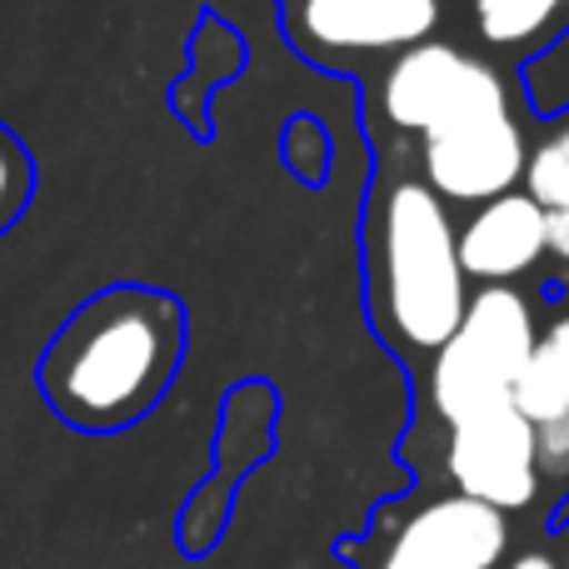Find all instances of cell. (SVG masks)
I'll use <instances>...</instances> for the list:
<instances>
[{
	"mask_svg": "<svg viewBox=\"0 0 569 569\" xmlns=\"http://www.w3.org/2000/svg\"><path fill=\"white\" fill-rule=\"evenodd\" d=\"M560 6H565V0H560Z\"/></svg>",
	"mask_w": 569,
	"mask_h": 569,
	"instance_id": "obj_19",
	"label": "cell"
},
{
	"mask_svg": "<svg viewBox=\"0 0 569 569\" xmlns=\"http://www.w3.org/2000/svg\"><path fill=\"white\" fill-rule=\"evenodd\" d=\"M560 0H475V26L490 46H525L555 20Z\"/></svg>",
	"mask_w": 569,
	"mask_h": 569,
	"instance_id": "obj_10",
	"label": "cell"
},
{
	"mask_svg": "<svg viewBox=\"0 0 569 569\" xmlns=\"http://www.w3.org/2000/svg\"><path fill=\"white\" fill-rule=\"evenodd\" d=\"M535 445H540V470L569 475V410L560 420L540 425V430H535Z\"/></svg>",
	"mask_w": 569,
	"mask_h": 569,
	"instance_id": "obj_15",
	"label": "cell"
},
{
	"mask_svg": "<svg viewBox=\"0 0 569 569\" xmlns=\"http://www.w3.org/2000/svg\"><path fill=\"white\" fill-rule=\"evenodd\" d=\"M510 525L500 510L445 495L410 510L370 555V569H500Z\"/></svg>",
	"mask_w": 569,
	"mask_h": 569,
	"instance_id": "obj_5",
	"label": "cell"
},
{
	"mask_svg": "<svg viewBox=\"0 0 569 569\" xmlns=\"http://www.w3.org/2000/svg\"><path fill=\"white\" fill-rule=\"evenodd\" d=\"M525 166H530V150H525V130L515 126V116H480L425 136L430 190L450 200L490 206L520 186Z\"/></svg>",
	"mask_w": 569,
	"mask_h": 569,
	"instance_id": "obj_7",
	"label": "cell"
},
{
	"mask_svg": "<svg viewBox=\"0 0 569 569\" xmlns=\"http://www.w3.org/2000/svg\"><path fill=\"white\" fill-rule=\"evenodd\" d=\"M380 305L415 350H445L470 310L455 226L420 180H400L380 206Z\"/></svg>",
	"mask_w": 569,
	"mask_h": 569,
	"instance_id": "obj_2",
	"label": "cell"
},
{
	"mask_svg": "<svg viewBox=\"0 0 569 569\" xmlns=\"http://www.w3.org/2000/svg\"><path fill=\"white\" fill-rule=\"evenodd\" d=\"M505 569H560L550 560V555H540V550H530V555H520V560H510Z\"/></svg>",
	"mask_w": 569,
	"mask_h": 569,
	"instance_id": "obj_18",
	"label": "cell"
},
{
	"mask_svg": "<svg viewBox=\"0 0 569 569\" xmlns=\"http://www.w3.org/2000/svg\"><path fill=\"white\" fill-rule=\"evenodd\" d=\"M545 230H550V250L569 260V210H545Z\"/></svg>",
	"mask_w": 569,
	"mask_h": 569,
	"instance_id": "obj_17",
	"label": "cell"
},
{
	"mask_svg": "<svg viewBox=\"0 0 569 569\" xmlns=\"http://www.w3.org/2000/svg\"><path fill=\"white\" fill-rule=\"evenodd\" d=\"M180 360V310L150 290L90 300L46 355V395L80 430H116L156 405Z\"/></svg>",
	"mask_w": 569,
	"mask_h": 569,
	"instance_id": "obj_1",
	"label": "cell"
},
{
	"mask_svg": "<svg viewBox=\"0 0 569 569\" xmlns=\"http://www.w3.org/2000/svg\"><path fill=\"white\" fill-rule=\"evenodd\" d=\"M380 100L395 126L425 130V136L440 126H460V120L510 116V90H505L500 70L455 46H440V40L400 50L395 66L385 70Z\"/></svg>",
	"mask_w": 569,
	"mask_h": 569,
	"instance_id": "obj_4",
	"label": "cell"
},
{
	"mask_svg": "<svg viewBox=\"0 0 569 569\" xmlns=\"http://www.w3.org/2000/svg\"><path fill=\"white\" fill-rule=\"evenodd\" d=\"M525 196L545 210H569V120H560V126L530 150Z\"/></svg>",
	"mask_w": 569,
	"mask_h": 569,
	"instance_id": "obj_11",
	"label": "cell"
},
{
	"mask_svg": "<svg viewBox=\"0 0 569 569\" xmlns=\"http://www.w3.org/2000/svg\"><path fill=\"white\" fill-rule=\"evenodd\" d=\"M535 345H540V335H535V315L525 295H515L510 284H485L465 310L460 330L450 335V345L435 355V410L450 425H465L485 410L510 405L515 380L535 360Z\"/></svg>",
	"mask_w": 569,
	"mask_h": 569,
	"instance_id": "obj_3",
	"label": "cell"
},
{
	"mask_svg": "<svg viewBox=\"0 0 569 569\" xmlns=\"http://www.w3.org/2000/svg\"><path fill=\"white\" fill-rule=\"evenodd\" d=\"M535 355H540V360L550 365L555 375H560V385L569 390V315H560V320H555L550 330L540 335V345H535Z\"/></svg>",
	"mask_w": 569,
	"mask_h": 569,
	"instance_id": "obj_16",
	"label": "cell"
},
{
	"mask_svg": "<svg viewBox=\"0 0 569 569\" xmlns=\"http://www.w3.org/2000/svg\"><path fill=\"white\" fill-rule=\"evenodd\" d=\"M450 475L465 500L490 510H525L540 490V445L535 425L515 405L450 425Z\"/></svg>",
	"mask_w": 569,
	"mask_h": 569,
	"instance_id": "obj_6",
	"label": "cell"
},
{
	"mask_svg": "<svg viewBox=\"0 0 569 569\" xmlns=\"http://www.w3.org/2000/svg\"><path fill=\"white\" fill-rule=\"evenodd\" d=\"M530 96H535V106L540 110L569 106V36L560 40V46H550L530 66Z\"/></svg>",
	"mask_w": 569,
	"mask_h": 569,
	"instance_id": "obj_13",
	"label": "cell"
},
{
	"mask_svg": "<svg viewBox=\"0 0 569 569\" xmlns=\"http://www.w3.org/2000/svg\"><path fill=\"white\" fill-rule=\"evenodd\" d=\"M440 26V0H300V36L320 50H415Z\"/></svg>",
	"mask_w": 569,
	"mask_h": 569,
	"instance_id": "obj_8",
	"label": "cell"
},
{
	"mask_svg": "<svg viewBox=\"0 0 569 569\" xmlns=\"http://www.w3.org/2000/svg\"><path fill=\"white\" fill-rule=\"evenodd\" d=\"M460 246V266L475 280H515L550 250V230H545V206H535L525 190L490 200L475 210V220L455 236Z\"/></svg>",
	"mask_w": 569,
	"mask_h": 569,
	"instance_id": "obj_9",
	"label": "cell"
},
{
	"mask_svg": "<svg viewBox=\"0 0 569 569\" xmlns=\"http://www.w3.org/2000/svg\"><path fill=\"white\" fill-rule=\"evenodd\" d=\"M26 190H30V166H26V156H20L16 140L0 130V226H10V220L20 216Z\"/></svg>",
	"mask_w": 569,
	"mask_h": 569,
	"instance_id": "obj_14",
	"label": "cell"
},
{
	"mask_svg": "<svg viewBox=\"0 0 569 569\" xmlns=\"http://www.w3.org/2000/svg\"><path fill=\"white\" fill-rule=\"evenodd\" d=\"M510 405L525 415V420L540 430V425H550V420H560V415L569 410V390L560 385V375L550 370V365L535 355L530 365H525V375L515 380V395H510Z\"/></svg>",
	"mask_w": 569,
	"mask_h": 569,
	"instance_id": "obj_12",
	"label": "cell"
}]
</instances>
